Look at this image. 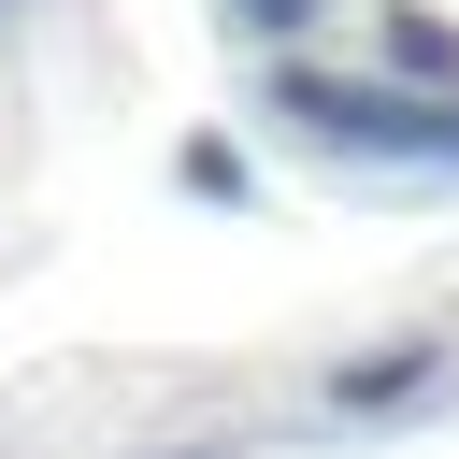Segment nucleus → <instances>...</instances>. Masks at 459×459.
I'll return each mask as SVG.
<instances>
[{
    "mask_svg": "<svg viewBox=\"0 0 459 459\" xmlns=\"http://www.w3.org/2000/svg\"><path fill=\"white\" fill-rule=\"evenodd\" d=\"M230 14H244V29H301L316 0H230Z\"/></svg>",
    "mask_w": 459,
    "mask_h": 459,
    "instance_id": "20e7f679",
    "label": "nucleus"
},
{
    "mask_svg": "<svg viewBox=\"0 0 459 459\" xmlns=\"http://www.w3.org/2000/svg\"><path fill=\"white\" fill-rule=\"evenodd\" d=\"M273 115L301 129V143H330V158H373V172H459V86H416V72H316V57H287L273 72Z\"/></svg>",
    "mask_w": 459,
    "mask_h": 459,
    "instance_id": "f257e3e1",
    "label": "nucleus"
},
{
    "mask_svg": "<svg viewBox=\"0 0 459 459\" xmlns=\"http://www.w3.org/2000/svg\"><path fill=\"white\" fill-rule=\"evenodd\" d=\"M387 72H416V86H459V29H445V14H387Z\"/></svg>",
    "mask_w": 459,
    "mask_h": 459,
    "instance_id": "7ed1b4c3",
    "label": "nucleus"
},
{
    "mask_svg": "<svg viewBox=\"0 0 459 459\" xmlns=\"http://www.w3.org/2000/svg\"><path fill=\"white\" fill-rule=\"evenodd\" d=\"M430 373H445V359H430V344H387V359H359V373H344V387H330V402H344V416H373V402H416V387H430Z\"/></svg>",
    "mask_w": 459,
    "mask_h": 459,
    "instance_id": "f03ea898",
    "label": "nucleus"
}]
</instances>
